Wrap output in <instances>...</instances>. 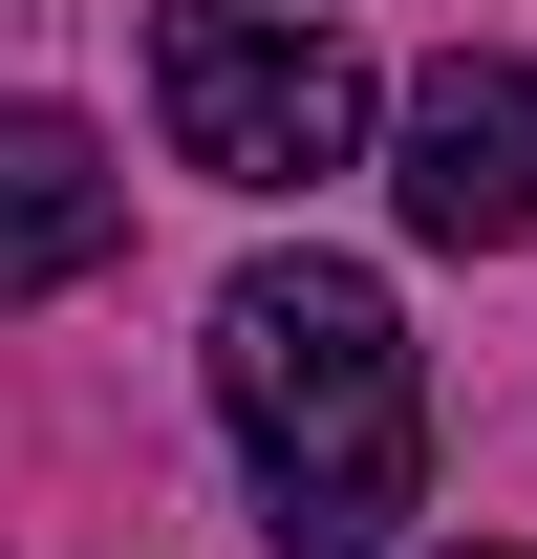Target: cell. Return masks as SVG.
Instances as JSON below:
<instances>
[{"mask_svg":"<svg viewBox=\"0 0 537 559\" xmlns=\"http://www.w3.org/2000/svg\"><path fill=\"white\" fill-rule=\"evenodd\" d=\"M215 409L259 452V538L279 559H387L408 474H430V388L366 259H237L215 280Z\"/></svg>","mask_w":537,"mask_h":559,"instance_id":"cell-1","label":"cell"},{"mask_svg":"<svg viewBox=\"0 0 537 559\" xmlns=\"http://www.w3.org/2000/svg\"><path fill=\"white\" fill-rule=\"evenodd\" d=\"M151 108H172V173H215V194H323L387 130L366 44L301 22V0H172L151 22Z\"/></svg>","mask_w":537,"mask_h":559,"instance_id":"cell-2","label":"cell"},{"mask_svg":"<svg viewBox=\"0 0 537 559\" xmlns=\"http://www.w3.org/2000/svg\"><path fill=\"white\" fill-rule=\"evenodd\" d=\"M387 215L430 237V259H516L537 237V66H494V44H452V66L387 108Z\"/></svg>","mask_w":537,"mask_h":559,"instance_id":"cell-3","label":"cell"},{"mask_svg":"<svg viewBox=\"0 0 537 559\" xmlns=\"http://www.w3.org/2000/svg\"><path fill=\"white\" fill-rule=\"evenodd\" d=\"M108 237H130L108 130H86V108H0V301H65Z\"/></svg>","mask_w":537,"mask_h":559,"instance_id":"cell-4","label":"cell"},{"mask_svg":"<svg viewBox=\"0 0 537 559\" xmlns=\"http://www.w3.org/2000/svg\"><path fill=\"white\" fill-rule=\"evenodd\" d=\"M452 559H516V538H452Z\"/></svg>","mask_w":537,"mask_h":559,"instance_id":"cell-5","label":"cell"}]
</instances>
